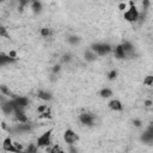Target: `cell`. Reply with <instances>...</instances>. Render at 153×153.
Returning <instances> with one entry per match:
<instances>
[{"label":"cell","instance_id":"cell-1","mask_svg":"<svg viewBox=\"0 0 153 153\" xmlns=\"http://www.w3.org/2000/svg\"><path fill=\"white\" fill-rule=\"evenodd\" d=\"M90 49L97 55V56H105L108 54H110L112 51V47L109 43L105 42H98V43H93Z\"/></svg>","mask_w":153,"mask_h":153},{"label":"cell","instance_id":"cell-2","mask_svg":"<svg viewBox=\"0 0 153 153\" xmlns=\"http://www.w3.org/2000/svg\"><path fill=\"white\" fill-rule=\"evenodd\" d=\"M11 100L13 103L14 112H17V111H25L26 108L29 106V99H27V97H24V96H14L13 98H11Z\"/></svg>","mask_w":153,"mask_h":153},{"label":"cell","instance_id":"cell-3","mask_svg":"<svg viewBox=\"0 0 153 153\" xmlns=\"http://www.w3.org/2000/svg\"><path fill=\"white\" fill-rule=\"evenodd\" d=\"M51 135H53V129H48L47 131H44L42 135H39L37 137L36 145L37 147H42V148H48L51 145Z\"/></svg>","mask_w":153,"mask_h":153},{"label":"cell","instance_id":"cell-4","mask_svg":"<svg viewBox=\"0 0 153 153\" xmlns=\"http://www.w3.org/2000/svg\"><path fill=\"white\" fill-rule=\"evenodd\" d=\"M139 17H140V12H139V10H137V7L135 5H131L123 13V18L128 23H135V22H137Z\"/></svg>","mask_w":153,"mask_h":153},{"label":"cell","instance_id":"cell-5","mask_svg":"<svg viewBox=\"0 0 153 153\" xmlns=\"http://www.w3.org/2000/svg\"><path fill=\"white\" fill-rule=\"evenodd\" d=\"M32 130V126L27 122V123H18V124H14L13 127L8 128V131L10 133H13V134H26V133H30Z\"/></svg>","mask_w":153,"mask_h":153},{"label":"cell","instance_id":"cell-6","mask_svg":"<svg viewBox=\"0 0 153 153\" xmlns=\"http://www.w3.org/2000/svg\"><path fill=\"white\" fill-rule=\"evenodd\" d=\"M63 141L69 146V145H74L75 142L79 141V135L71 128L66 129L63 133Z\"/></svg>","mask_w":153,"mask_h":153},{"label":"cell","instance_id":"cell-7","mask_svg":"<svg viewBox=\"0 0 153 153\" xmlns=\"http://www.w3.org/2000/svg\"><path fill=\"white\" fill-rule=\"evenodd\" d=\"M79 121L81 122V124L87 126V127H92L96 124V115L91 114V112H82L79 116Z\"/></svg>","mask_w":153,"mask_h":153},{"label":"cell","instance_id":"cell-8","mask_svg":"<svg viewBox=\"0 0 153 153\" xmlns=\"http://www.w3.org/2000/svg\"><path fill=\"white\" fill-rule=\"evenodd\" d=\"M2 149L7 153H19L14 146V142L12 141V139L10 136H7L4 141H2Z\"/></svg>","mask_w":153,"mask_h":153},{"label":"cell","instance_id":"cell-9","mask_svg":"<svg viewBox=\"0 0 153 153\" xmlns=\"http://www.w3.org/2000/svg\"><path fill=\"white\" fill-rule=\"evenodd\" d=\"M0 109L5 115H14V108H13V103L11 99H6L0 105Z\"/></svg>","mask_w":153,"mask_h":153},{"label":"cell","instance_id":"cell-10","mask_svg":"<svg viewBox=\"0 0 153 153\" xmlns=\"http://www.w3.org/2000/svg\"><path fill=\"white\" fill-rule=\"evenodd\" d=\"M140 140H141L142 142L147 143V145L152 143V141H153V128H152V126H149V127L141 134Z\"/></svg>","mask_w":153,"mask_h":153},{"label":"cell","instance_id":"cell-11","mask_svg":"<svg viewBox=\"0 0 153 153\" xmlns=\"http://www.w3.org/2000/svg\"><path fill=\"white\" fill-rule=\"evenodd\" d=\"M108 106H109V109L112 110V111H122V110H123V104L121 103L120 99H116V98L111 99V100L108 103Z\"/></svg>","mask_w":153,"mask_h":153},{"label":"cell","instance_id":"cell-12","mask_svg":"<svg viewBox=\"0 0 153 153\" xmlns=\"http://www.w3.org/2000/svg\"><path fill=\"white\" fill-rule=\"evenodd\" d=\"M16 59H12L8 54H4V53H0V67L2 66H6V65H10L12 62H14Z\"/></svg>","mask_w":153,"mask_h":153},{"label":"cell","instance_id":"cell-13","mask_svg":"<svg viewBox=\"0 0 153 153\" xmlns=\"http://www.w3.org/2000/svg\"><path fill=\"white\" fill-rule=\"evenodd\" d=\"M121 45H122V48H123V51H124L126 56H131V55H133V53H134V47H133V44H131L130 42L126 41V42L121 43Z\"/></svg>","mask_w":153,"mask_h":153},{"label":"cell","instance_id":"cell-14","mask_svg":"<svg viewBox=\"0 0 153 153\" xmlns=\"http://www.w3.org/2000/svg\"><path fill=\"white\" fill-rule=\"evenodd\" d=\"M112 50H114V55H115V57H116L117 60H123V59L127 57L121 44H118V45H116L115 48H112Z\"/></svg>","mask_w":153,"mask_h":153},{"label":"cell","instance_id":"cell-15","mask_svg":"<svg viewBox=\"0 0 153 153\" xmlns=\"http://www.w3.org/2000/svg\"><path fill=\"white\" fill-rule=\"evenodd\" d=\"M37 97H38L39 99L44 100V102H49V100L53 99V94H51V92L45 91V90H39V91L37 92Z\"/></svg>","mask_w":153,"mask_h":153},{"label":"cell","instance_id":"cell-16","mask_svg":"<svg viewBox=\"0 0 153 153\" xmlns=\"http://www.w3.org/2000/svg\"><path fill=\"white\" fill-rule=\"evenodd\" d=\"M14 118L18 121V123H27L29 118L25 115V111H17L14 112Z\"/></svg>","mask_w":153,"mask_h":153},{"label":"cell","instance_id":"cell-17","mask_svg":"<svg viewBox=\"0 0 153 153\" xmlns=\"http://www.w3.org/2000/svg\"><path fill=\"white\" fill-rule=\"evenodd\" d=\"M84 59H85L87 62H92V61H94V60L97 59V55L88 48V49H86L85 53H84Z\"/></svg>","mask_w":153,"mask_h":153},{"label":"cell","instance_id":"cell-18","mask_svg":"<svg viewBox=\"0 0 153 153\" xmlns=\"http://www.w3.org/2000/svg\"><path fill=\"white\" fill-rule=\"evenodd\" d=\"M112 90L109 88V87H103L100 91H99V96L104 99H108V98H111L112 97Z\"/></svg>","mask_w":153,"mask_h":153},{"label":"cell","instance_id":"cell-19","mask_svg":"<svg viewBox=\"0 0 153 153\" xmlns=\"http://www.w3.org/2000/svg\"><path fill=\"white\" fill-rule=\"evenodd\" d=\"M31 10L33 11V13H41L42 12V2L39 1H32L31 2Z\"/></svg>","mask_w":153,"mask_h":153},{"label":"cell","instance_id":"cell-20","mask_svg":"<svg viewBox=\"0 0 153 153\" xmlns=\"http://www.w3.org/2000/svg\"><path fill=\"white\" fill-rule=\"evenodd\" d=\"M47 152H48V153H66V152L62 149V147H61L60 145H57V143L53 145Z\"/></svg>","mask_w":153,"mask_h":153},{"label":"cell","instance_id":"cell-21","mask_svg":"<svg viewBox=\"0 0 153 153\" xmlns=\"http://www.w3.org/2000/svg\"><path fill=\"white\" fill-rule=\"evenodd\" d=\"M67 41H68V43L72 44V45H78V44L80 43V37L76 36V35H72V36H69V37L67 38Z\"/></svg>","mask_w":153,"mask_h":153},{"label":"cell","instance_id":"cell-22","mask_svg":"<svg viewBox=\"0 0 153 153\" xmlns=\"http://www.w3.org/2000/svg\"><path fill=\"white\" fill-rule=\"evenodd\" d=\"M38 152V147L36 143H30L25 151H23L22 153H37Z\"/></svg>","mask_w":153,"mask_h":153},{"label":"cell","instance_id":"cell-23","mask_svg":"<svg viewBox=\"0 0 153 153\" xmlns=\"http://www.w3.org/2000/svg\"><path fill=\"white\" fill-rule=\"evenodd\" d=\"M0 91H1V92H2L5 96H10L11 98H13V97H14V94L11 92V90H10V88H8L6 85H0Z\"/></svg>","mask_w":153,"mask_h":153},{"label":"cell","instance_id":"cell-24","mask_svg":"<svg viewBox=\"0 0 153 153\" xmlns=\"http://www.w3.org/2000/svg\"><path fill=\"white\" fill-rule=\"evenodd\" d=\"M50 35H51V30H50L49 27H43V29H41V36H42V37L48 38Z\"/></svg>","mask_w":153,"mask_h":153},{"label":"cell","instance_id":"cell-25","mask_svg":"<svg viewBox=\"0 0 153 153\" xmlns=\"http://www.w3.org/2000/svg\"><path fill=\"white\" fill-rule=\"evenodd\" d=\"M0 37H5V38H10V35L7 32V29L2 25H0Z\"/></svg>","mask_w":153,"mask_h":153},{"label":"cell","instance_id":"cell-26","mask_svg":"<svg viewBox=\"0 0 153 153\" xmlns=\"http://www.w3.org/2000/svg\"><path fill=\"white\" fill-rule=\"evenodd\" d=\"M117 78V71L116 69H111L109 73H108V79L109 80H114Z\"/></svg>","mask_w":153,"mask_h":153},{"label":"cell","instance_id":"cell-27","mask_svg":"<svg viewBox=\"0 0 153 153\" xmlns=\"http://www.w3.org/2000/svg\"><path fill=\"white\" fill-rule=\"evenodd\" d=\"M143 84L147 85V86H152V85H153V76H152V75H147V76L143 79Z\"/></svg>","mask_w":153,"mask_h":153},{"label":"cell","instance_id":"cell-28","mask_svg":"<svg viewBox=\"0 0 153 153\" xmlns=\"http://www.w3.org/2000/svg\"><path fill=\"white\" fill-rule=\"evenodd\" d=\"M68 153H78V148L74 145H69L68 146Z\"/></svg>","mask_w":153,"mask_h":153},{"label":"cell","instance_id":"cell-29","mask_svg":"<svg viewBox=\"0 0 153 153\" xmlns=\"http://www.w3.org/2000/svg\"><path fill=\"white\" fill-rule=\"evenodd\" d=\"M45 110H48V106H47V105H39V106L37 108V111H38L39 114H43Z\"/></svg>","mask_w":153,"mask_h":153},{"label":"cell","instance_id":"cell-30","mask_svg":"<svg viewBox=\"0 0 153 153\" xmlns=\"http://www.w3.org/2000/svg\"><path fill=\"white\" fill-rule=\"evenodd\" d=\"M133 124H134L135 127H137V128H140V127L142 126V122H141V120H137V118H135V120L133 121Z\"/></svg>","mask_w":153,"mask_h":153},{"label":"cell","instance_id":"cell-31","mask_svg":"<svg viewBox=\"0 0 153 153\" xmlns=\"http://www.w3.org/2000/svg\"><path fill=\"white\" fill-rule=\"evenodd\" d=\"M60 71H61V66H60V65H55V66L53 67V73H54V74L59 73Z\"/></svg>","mask_w":153,"mask_h":153},{"label":"cell","instance_id":"cell-32","mask_svg":"<svg viewBox=\"0 0 153 153\" xmlns=\"http://www.w3.org/2000/svg\"><path fill=\"white\" fill-rule=\"evenodd\" d=\"M62 61H63V62H69V61H71V55H69V54H65Z\"/></svg>","mask_w":153,"mask_h":153},{"label":"cell","instance_id":"cell-33","mask_svg":"<svg viewBox=\"0 0 153 153\" xmlns=\"http://www.w3.org/2000/svg\"><path fill=\"white\" fill-rule=\"evenodd\" d=\"M8 55H10L12 59H16V60H17V53H16L14 50H11V51L8 53Z\"/></svg>","mask_w":153,"mask_h":153},{"label":"cell","instance_id":"cell-34","mask_svg":"<svg viewBox=\"0 0 153 153\" xmlns=\"http://www.w3.org/2000/svg\"><path fill=\"white\" fill-rule=\"evenodd\" d=\"M118 7H120V10H122V11H123V10H126L127 4H126V2H122V4H120V6H118Z\"/></svg>","mask_w":153,"mask_h":153},{"label":"cell","instance_id":"cell-35","mask_svg":"<svg viewBox=\"0 0 153 153\" xmlns=\"http://www.w3.org/2000/svg\"><path fill=\"white\" fill-rule=\"evenodd\" d=\"M145 105H146V106H151V105H152V100H149V99L146 100V102H145Z\"/></svg>","mask_w":153,"mask_h":153}]
</instances>
